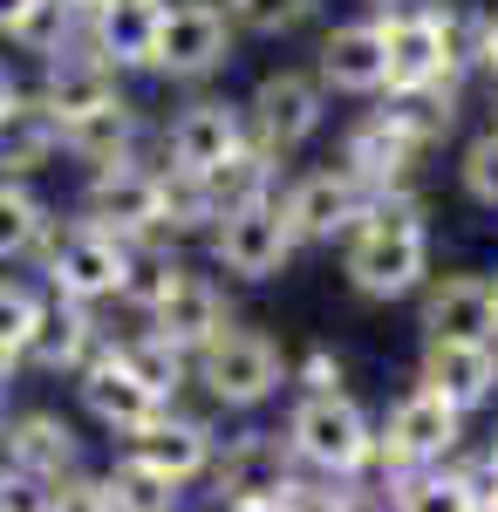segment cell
Returning a JSON list of instances; mask_svg holds the SVG:
<instances>
[{
	"label": "cell",
	"instance_id": "cell-40",
	"mask_svg": "<svg viewBox=\"0 0 498 512\" xmlns=\"http://www.w3.org/2000/svg\"><path fill=\"white\" fill-rule=\"evenodd\" d=\"M485 458H492V465H498V437H492V444H485Z\"/></svg>",
	"mask_w": 498,
	"mask_h": 512
},
{
	"label": "cell",
	"instance_id": "cell-31",
	"mask_svg": "<svg viewBox=\"0 0 498 512\" xmlns=\"http://www.w3.org/2000/svg\"><path fill=\"white\" fill-rule=\"evenodd\" d=\"M458 185H464V198H471L478 212H498V130L492 123L458 151Z\"/></svg>",
	"mask_w": 498,
	"mask_h": 512
},
{
	"label": "cell",
	"instance_id": "cell-14",
	"mask_svg": "<svg viewBox=\"0 0 498 512\" xmlns=\"http://www.w3.org/2000/svg\"><path fill=\"white\" fill-rule=\"evenodd\" d=\"M0 465L28 478H69L89 465V444H82V417H69L62 403H14L7 431H0Z\"/></svg>",
	"mask_w": 498,
	"mask_h": 512
},
{
	"label": "cell",
	"instance_id": "cell-35",
	"mask_svg": "<svg viewBox=\"0 0 498 512\" xmlns=\"http://www.w3.org/2000/svg\"><path fill=\"white\" fill-rule=\"evenodd\" d=\"M35 14H41V0H0V48H14V41L28 35Z\"/></svg>",
	"mask_w": 498,
	"mask_h": 512
},
{
	"label": "cell",
	"instance_id": "cell-10",
	"mask_svg": "<svg viewBox=\"0 0 498 512\" xmlns=\"http://www.w3.org/2000/svg\"><path fill=\"white\" fill-rule=\"evenodd\" d=\"M458 451H464V410H451L444 396L410 383V390L389 403L369 465H383V478H403V472H423V465H444Z\"/></svg>",
	"mask_w": 498,
	"mask_h": 512
},
{
	"label": "cell",
	"instance_id": "cell-9",
	"mask_svg": "<svg viewBox=\"0 0 498 512\" xmlns=\"http://www.w3.org/2000/svg\"><path fill=\"white\" fill-rule=\"evenodd\" d=\"M253 151H267L273 164H287L294 151H307L328 123V89L314 82V69H267L239 103Z\"/></svg>",
	"mask_w": 498,
	"mask_h": 512
},
{
	"label": "cell",
	"instance_id": "cell-3",
	"mask_svg": "<svg viewBox=\"0 0 498 512\" xmlns=\"http://www.w3.org/2000/svg\"><path fill=\"white\" fill-rule=\"evenodd\" d=\"M130 267H137V246L110 226H96V219H76V212H55L35 260H28V274L55 301H82V308H116Z\"/></svg>",
	"mask_w": 498,
	"mask_h": 512
},
{
	"label": "cell",
	"instance_id": "cell-22",
	"mask_svg": "<svg viewBox=\"0 0 498 512\" xmlns=\"http://www.w3.org/2000/svg\"><path fill=\"white\" fill-rule=\"evenodd\" d=\"M137 151H151V117H144V103L130 89L116 103H103V110L62 123V171H96V164L137 158Z\"/></svg>",
	"mask_w": 498,
	"mask_h": 512
},
{
	"label": "cell",
	"instance_id": "cell-38",
	"mask_svg": "<svg viewBox=\"0 0 498 512\" xmlns=\"http://www.w3.org/2000/svg\"><path fill=\"white\" fill-rule=\"evenodd\" d=\"M7 417H14V390H0V431H7Z\"/></svg>",
	"mask_w": 498,
	"mask_h": 512
},
{
	"label": "cell",
	"instance_id": "cell-41",
	"mask_svg": "<svg viewBox=\"0 0 498 512\" xmlns=\"http://www.w3.org/2000/svg\"><path fill=\"white\" fill-rule=\"evenodd\" d=\"M485 512H498V492H492V499H485Z\"/></svg>",
	"mask_w": 498,
	"mask_h": 512
},
{
	"label": "cell",
	"instance_id": "cell-20",
	"mask_svg": "<svg viewBox=\"0 0 498 512\" xmlns=\"http://www.w3.org/2000/svg\"><path fill=\"white\" fill-rule=\"evenodd\" d=\"M157 14H164V0H82V41L103 69H116L130 82L151 69Z\"/></svg>",
	"mask_w": 498,
	"mask_h": 512
},
{
	"label": "cell",
	"instance_id": "cell-2",
	"mask_svg": "<svg viewBox=\"0 0 498 512\" xmlns=\"http://www.w3.org/2000/svg\"><path fill=\"white\" fill-rule=\"evenodd\" d=\"M69 212L123 233L130 246H144V253H192V239L171 226V178H164V164L151 151L96 164V171H76Z\"/></svg>",
	"mask_w": 498,
	"mask_h": 512
},
{
	"label": "cell",
	"instance_id": "cell-17",
	"mask_svg": "<svg viewBox=\"0 0 498 512\" xmlns=\"http://www.w3.org/2000/svg\"><path fill=\"white\" fill-rule=\"evenodd\" d=\"M226 321H239L232 315V294H226V280L219 274H205V267H178V280L164 287L151 301V315L137 321V328H151V335H164L171 349H185V355H198Z\"/></svg>",
	"mask_w": 498,
	"mask_h": 512
},
{
	"label": "cell",
	"instance_id": "cell-37",
	"mask_svg": "<svg viewBox=\"0 0 498 512\" xmlns=\"http://www.w3.org/2000/svg\"><path fill=\"white\" fill-rule=\"evenodd\" d=\"M0 390H21V355L0 349Z\"/></svg>",
	"mask_w": 498,
	"mask_h": 512
},
{
	"label": "cell",
	"instance_id": "cell-23",
	"mask_svg": "<svg viewBox=\"0 0 498 512\" xmlns=\"http://www.w3.org/2000/svg\"><path fill=\"white\" fill-rule=\"evenodd\" d=\"M417 383L430 396H444L451 410H485L498 403V369H492V342H423L417 355Z\"/></svg>",
	"mask_w": 498,
	"mask_h": 512
},
{
	"label": "cell",
	"instance_id": "cell-42",
	"mask_svg": "<svg viewBox=\"0 0 498 512\" xmlns=\"http://www.w3.org/2000/svg\"><path fill=\"white\" fill-rule=\"evenodd\" d=\"M492 369H498V335H492Z\"/></svg>",
	"mask_w": 498,
	"mask_h": 512
},
{
	"label": "cell",
	"instance_id": "cell-11",
	"mask_svg": "<svg viewBox=\"0 0 498 512\" xmlns=\"http://www.w3.org/2000/svg\"><path fill=\"white\" fill-rule=\"evenodd\" d=\"M205 478H212L219 506H280L301 485V465H294L280 431H239V437H219Z\"/></svg>",
	"mask_w": 498,
	"mask_h": 512
},
{
	"label": "cell",
	"instance_id": "cell-29",
	"mask_svg": "<svg viewBox=\"0 0 498 512\" xmlns=\"http://www.w3.org/2000/svg\"><path fill=\"white\" fill-rule=\"evenodd\" d=\"M226 14H232L239 35L280 41V35H294V28H307L321 14V0H226Z\"/></svg>",
	"mask_w": 498,
	"mask_h": 512
},
{
	"label": "cell",
	"instance_id": "cell-19",
	"mask_svg": "<svg viewBox=\"0 0 498 512\" xmlns=\"http://www.w3.org/2000/svg\"><path fill=\"white\" fill-rule=\"evenodd\" d=\"M417 328L423 342H492L498 335V315H492V287L485 274L471 267H451V274H430L417 287Z\"/></svg>",
	"mask_w": 498,
	"mask_h": 512
},
{
	"label": "cell",
	"instance_id": "cell-25",
	"mask_svg": "<svg viewBox=\"0 0 498 512\" xmlns=\"http://www.w3.org/2000/svg\"><path fill=\"white\" fill-rule=\"evenodd\" d=\"M389 506L396 512H485V499H478V485H471V472L458 458H444V465L389 478Z\"/></svg>",
	"mask_w": 498,
	"mask_h": 512
},
{
	"label": "cell",
	"instance_id": "cell-18",
	"mask_svg": "<svg viewBox=\"0 0 498 512\" xmlns=\"http://www.w3.org/2000/svg\"><path fill=\"white\" fill-rule=\"evenodd\" d=\"M123 89H130V82L116 76V69H103L89 48L48 55V62H28V96L55 117V130H62V123H76V117H89V110H103V103H116Z\"/></svg>",
	"mask_w": 498,
	"mask_h": 512
},
{
	"label": "cell",
	"instance_id": "cell-43",
	"mask_svg": "<svg viewBox=\"0 0 498 512\" xmlns=\"http://www.w3.org/2000/svg\"><path fill=\"white\" fill-rule=\"evenodd\" d=\"M492 130H498V103H492Z\"/></svg>",
	"mask_w": 498,
	"mask_h": 512
},
{
	"label": "cell",
	"instance_id": "cell-4",
	"mask_svg": "<svg viewBox=\"0 0 498 512\" xmlns=\"http://www.w3.org/2000/svg\"><path fill=\"white\" fill-rule=\"evenodd\" d=\"M192 390L212 410H267L273 396L287 390V349L253 321H226L192 355Z\"/></svg>",
	"mask_w": 498,
	"mask_h": 512
},
{
	"label": "cell",
	"instance_id": "cell-6",
	"mask_svg": "<svg viewBox=\"0 0 498 512\" xmlns=\"http://www.w3.org/2000/svg\"><path fill=\"white\" fill-rule=\"evenodd\" d=\"M280 437H287L294 465H307V472H321V478H362L369 458H376V424H369V410L348 390L294 396Z\"/></svg>",
	"mask_w": 498,
	"mask_h": 512
},
{
	"label": "cell",
	"instance_id": "cell-12",
	"mask_svg": "<svg viewBox=\"0 0 498 512\" xmlns=\"http://www.w3.org/2000/svg\"><path fill=\"white\" fill-rule=\"evenodd\" d=\"M69 390H76V417H82V424H96V431H110V437L144 431L157 410H164V396H157L151 383L123 362L116 335L89 355V362H82L76 376H69Z\"/></svg>",
	"mask_w": 498,
	"mask_h": 512
},
{
	"label": "cell",
	"instance_id": "cell-16",
	"mask_svg": "<svg viewBox=\"0 0 498 512\" xmlns=\"http://www.w3.org/2000/svg\"><path fill=\"white\" fill-rule=\"evenodd\" d=\"M116 328L103 321V308H82V301H41L35 328L21 342V376H41V383H69L89 355L110 342Z\"/></svg>",
	"mask_w": 498,
	"mask_h": 512
},
{
	"label": "cell",
	"instance_id": "cell-5",
	"mask_svg": "<svg viewBox=\"0 0 498 512\" xmlns=\"http://www.w3.org/2000/svg\"><path fill=\"white\" fill-rule=\"evenodd\" d=\"M232 55H239V28H232L226 0H164L144 76L171 82V89H205L219 69H232Z\"/></svg>",
	"mask_w": 498,
	"mask_h": 512
},
{
	"label": "cell",
	"instance_id": "cell-30",
	"mask_svg": "<svg viewBox=\"0 0 498 512\" xmlns=\"http://www.w3.org/2000/svg\"><path fill=\"white\" fill-rule=\"evenodd\" d=\"M41 301H48V287H41L35 274H14V267H0V349L21 355V342H28V328H35Z\"/></svg>",
	"mask_w": 498,
	"mask_h": 512
},
{
	"label": "cell",
	"instance_id": "cell-34",
	"mask_svg": "<svg viewBox=\"0 0 498 512\" xmlns=\"http://www.w3.org/2000/svg\"><path fill=\"white\" fill-rule=\"evenodd\" d=\"M21 103H28V62L14 48H0V123L14 117Z\"/></svg>",
	"mask_w": 498,
	"mask_h": 512
},
{
	"label": "cell",
	"instance_id": "cell-27",
	"mask_svg": "<svg viewBox=\"0 0 498 512\" xmlns=\"http://www.w3.org/2000/svg\"><path fill=\"white\" fill-rule=\"evenodd\" d=\"M116 349H123V362H130V369H137L164 403H178V396L192 390V355L171 349L164 335H151V328H123V335H116Z\"/></svg>",
	"mask_w": 498,
	"mask_h": 512
},
{
	"label": "cell",
	"instance_id": "cell-13",
	"mask_svg": "<svg viewBox=\"0 0 498 512\" xmlns=\"http://www.w3.org/2000/svg\"><path fill=\"white\" fill-rule=\"evenodd\" d=\"M280 219H287V233H294V246H335V239L362 219V205H369V192L348 178L342 164H314V171H294V178H280Z\"/></svg>",
	"mask_w": 498,
	"mask_h": 512
},
{
	"label": "cell",
	"instance_id": "cell-7",
	"mask_svg": "<svg viewBox=\"0 0 498 512\" xmlns=\"http://www.w3.org/2000/svg\"><path fill=\"white\" fill-rule=\"evenodd\" d=\"M239 151H253V137H246V117H239V103L232 96H192V103H178L171 117L151 130V158L171 171V178H212L219 164H232Z\"/></svg>",
	"mask_w": 498,
	"mask_h": 512
},
{
	"label": "cell",
	"instance_id": "cell-1",
	"mask_svg": "<svg viewBox=\"0 0 498 512\" xmlns=\"http://www.w3.org/2000/svg\"><path fill=\"white\" fill-rule=\"evenodd\" d=\"M342 280L362 301H410L430 280V212L423 192H383L342 239Z\"/></svg>",
	"mask_w": 498,
	"mask_h": 512
},
{
	"label": "cell",
	"instance_id": "cell-21",
	"mask_svg": "<svg viewBox=\"0 0 498 512\" xmlns=\"http://www.w3.org/2000/svg\"><path fill=\"white\" fill-rule=\"evenodd\" d=\"M314 82L328 89V96H383V21L376 14H355V21H335L321 48H314Z\"/></svg>",
	"mask_w": 498,
	"mask_h": 512
},
{
	"label": "cell",
	"instance_id": "cell-8",
	"mask_svg": "<svg viewBox=\"0 0 498 512\" xmlns=\"http://www.w3.org/2000/svg\"><path fill=\"white\" fill-rule=\"evenodd\" d=\"M198 246H205V260H212V274L239 280V287H267V280H280L287 267H294V233H287V219H280V198H253V205H232V212H219L205 233H198Z\"/></svg>",
	"mask_w": 498,
	"mask_h": 512
},
{
	"label": "cell",
	"instance_id": "cell-28",
	"mask_svg": "<svg viewBox=\"0 0 498 512\" xmlns=\"http://www.w3.org/2000/svg\"><path fill=\"white\" fill-rule=\"evenodd\" d=\"M103 492H110V512H178V485H164V478L137 472L130 458H116L110 472H103Z\"/></svg>",
	"mask_w": 498,
	"mask_h": 512
},
{
	"label": "cell",
	"instance_id": "cell-32",
	"mask_svg": "<svg viewBox=\"0 0 498 512\" xmlns=\"http://www.w3.org/2000/svg\"><path fill=\"white\" fill-rule=\"evenodd\" d=\"M287 390H301V396L348 390V362L328 349V342H314L307 355H287Z\"/></svg>",
	"mask_w": 498,
	"mask_h": 512
},
{
	"label": "cell",
	"instance_id": "cell-24",
	"mask_svg": "<svg viewBox=\"0 0 498 512\" xmlns=\"http://www.w3.org/2000/svg\"><path fill=\"white\" fill-rule=\"evenodd\" d=\"M48 171H62V130L41 110L35 96L0 123V178H21V185H41Z\"/></svg>",
	"mask_w": 498,
	"mask_h": 512
},
{
	"label": "cell",
	"instance_id": "cell-39",
	"mask_svg": "<svg viewBox=\"0 0 498 512\" xmlns=\"http://www.w3.org/2000/svg\"><path fill=\"white\" fill-rule=\"evenodd\" d=\"M485 287H492V315H498V274H485Z\"/></svg>",
	"mask_w": 498,
	"mask_h": 512
},
{
	"label": "cell",
	"instance_id": "cell-36",
	"mask_svg": "<svg viewBox=\"0 0 498 512\" xmlns=\"http://www.w3.org/2000/svg\"><path fill=\"white\" fill-rule=\"evenodd\" d=\"M478 69L498 82V7H485V28H478Z\"/></svg>",
	"mask_w": 498,
	"mask_h": 512
},
{
	"label": "cell",
	"instance_id": "cell-33",
	"mask_svg": "<svg viewBox=\"0 0 498 512\" xmlns=\"http://www.w3.org/2000/svg\"><path fill=\"white\" fill-rule=\"evenodd\" d=\"M48 512H110V492H103V472H69L48 485Z\"/></svg>",
	"mask_w": 498,
	"mask_h": 512
},
{
	"label": "cell",
	"instance_id": "cell-26",
	"mask_svg": "<svg viewBox=\"0 0 498 512\" xmlns=\"http://www.w3.org/2000/svg\"><path fill=\"white\" fill-rule=\"evenodd\" d=\"M48 219H55V205L41 198V185L0 178V267H28L41 233H48Z\"/></svg>",
	"mask_w": 498,
	"mask_h": 512
},
{
	"label": "cell",
	"instance_id": "cell-15",
	"mask_svg": "<svg viewBox=\"0 0 498 512\" xmlns=\"http://www.w3.org/2000/svg\"><path fill=\"white\" fill-rule=\"evenodd\" d=\"M212 451H219V437H212V424L205 417H192V410H178V403H164L144 431L123 437V451L116 458H130L137 472L164 478V485H198V478L212 472Z\"/></svg>",
	"mask_w": 498,
	"mask_h": 512
}]
</instances>
